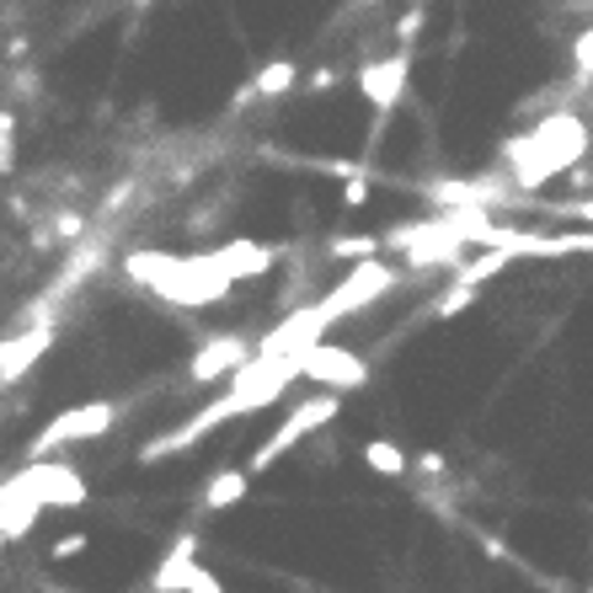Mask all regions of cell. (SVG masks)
<instances>
[{
    "label": "cell",
    "instance_id": "1",
    "mask_svg": "<svg viewBox=\"0 0 593 593\" xmlns=\"http://www.w3.org/2000/svg\"><path fill=\"white\" fill-rule=\"evenodd\" d=\"M123 273L140 278L150 295L182 305V310H204V305H219V299L236 295V284L208 263V252H187V257H172V252H129Z\"/></svg>",
    "mask_w": 593,
    "mask_h": 593
},
{
    "label": "cell",
    "instance_id": "2",
    "mask_svg": "<svg viewBox=\"0 0 593 593\" xmlns=\"http://www.w3.org/2000/svg\"><path fill=\"white\" fill-rule=\"evenodd\" d=\"M337 412H342V396H331V390H321V396H305L299 407H289V412H284V422L267 433L263 444H257V454H252L241 471H246V476L273 471L289 449H299L305 439H316L321 428H331V417H337Z\"/></svg>",
    "mask_w": 593,
    "mask_h": 593
},
{
    "label": "cell",
    "instance_id": "3",
    "mask_svg": "<svg viewBox=\"0 0 593 593\" xmlns=\"http://www.w3.org/2000/svg\"><path fill=\"white\" fill-rule=\"evenodd\" d=\"M113 422H119V407H113V401H81V407H64V412L49 417V428L32 433L28 454L32 460H43V454H54V449H64V444L102 439V433H113Z\"/></svg>",
    "mask_w": 593,
    "mask_h": 593
},
{
    "label": "cell",
    "instance_id": "4",
    "mask_svg": "<svg viewBox=\"0 0 593 593\" xmlns=\"http://www.w3.org/2000/svg\"><path fill=\"white\" fill-rule=\"evenodd\" d=\"M390 284H396V267L390 263H358V267H348L342 273V284H331L327 295L316 299V316L321 321H342V316H358V310H369L375 299H386L390 295Z\"/></svg>",
    "mask_w": 593,
    "mask_h": 593
},
{
    "label": "cell",
    "instance_id": "5",
    "mask_svg": "<svg viewBox=\"0 0 593 593\" xmlns=\"http://www.w3.org/2000/svg\"><path fill=\"white\" fill-rule=\"evenodd\" d=\"M295 369H299V380H316V386H327L331 396L369 386V358L354 354V348H331V342L310 348V354H299Z\"/></svg>",
    "mask_w": 593,
    "mask_h": 593
},
{
    "label": "cell",
    "instance_id": "6",
    "mask_svg": "<svg viewBox=\"0 0 593 593\" xmlns=\"http://www.w3.org/2000/svg\"><path fill=\"white\" fill-rule=\"evenodd\" d=\"M407 81H412V54H386V60H369L364 70H358V91H364V102L380 113V119H390L396 113V102L407 96Z\"/></svg>",
    "mask_w": 593,
    "mask_h": 593
},
{
    "label": "cell",
    "instance_id": "7",
    "mask_svg": "<svg viewBox=\"0 0 593 593\" xmlns=\"http://www.w3.org/2000/svg\"><path fill=\"white\" fill-rule=\"evenodd\" d=\"M252 354H257V342H246L241 331L208 337L204 348L187 358V380H193V386H208V380H219V375H236L241 364H252Z\"/></svg>",
    "mask_w": 593,
    "mask_h": 593
},
{
    "label": "cell",
    "instance_id": "8",
    "mask_svg": "<svg viewBox=\"0 0 593 593\" xmlns=\"http://www.w3.org/2000/svg\"><path fill=\"white\" fill-rule=\"evenodd\" d=\"M208 263L219 267L231 284H246V278H263L267 267L278 263V246H267V241H225V246H214L208 252Z\"/></svg>",
    "mask_w": 593,
    "mask_h": 593
},
{
    "label": "cell",
    "instance_id": "9",
    "mask_svg": "<svg viewBox=\"0 0 593 593\" xmlns=\"http://www.w3.org/2000/svg\"><path fill=\"white\" fill-rule=\"evenodd\" d=\"M49 348H54V327H49V321H43V327H28L22 337H6V342H0V386L22 380Z\"/></svg>",
    "mask_w": 593,
    "mask_h": 593
},
{
    "label": "cell",
    "instance_id": "10",
    "mask_svg": "<svg viewBox=\"0 0 593 593\" xmlns=\"http://www.w3.org/2000/svg\"><path fill=\"white\" fill-rule=\"evenodd\" d=\"M193 556H198V534H177V545L150 572V593H187V572L198 566Z\"/></svg>",
    "mask_w": 593,
    "mask_h": 593
},
{
    "label": "cell",
    "instance_id": "11",
    "mask_svg": "<svg viewBox=\"0 0 593 593\" xmlns=\"http://www.w3.org/2000/svg\"><path fill=\"white\" fill-rule=\"evenodd\" d=\"M38 471H43V503L49 508H81L91 498L86 476L75 471V466H64V460H38Z\"/></svg>",
    "mask_w": 593,
    "mask_h": 593
},
{
    "label": "cell",
    "instance_id": "12",
    "mask_svg": "<svg viewBox=\"0 0 593 593\" xmlns=\"http://www.w3.org/2000/svg\"><path fill=\"white\" fill-rule=\"evenodd\" d=\"M246 492H252V476L241 471V466H231V471H214L204 481V508H208V513H225V508H236Z\"/></svg>",
    "mask_w": 593,
    "mask_h": 593
},
{
    "label": "cell",
    "instance_id": "13",
    "mask_svg": "<svg viewBox=\"0 0 593 593\" xmlns=\"http://www.w3.org/2000/svg\"><path fill=\"white\" fill-rule=\"evenodd\" d=\"M364 466L375 476H386V481H401V476L412 471L407 449L396 444V439H369V444H364Z\"/></svg>",
    "mask_w": 593,
    "mask_h": 593
},
{
    "label": "cell",
    "instance_id": "14",
    "mask_svg": "<svg viewBox=\"0 0 593 593\" xmlns=\"http://www.w3.org/2000/svg\"><path fill=\"white\" fill-rule=\"evenodd\" d=\"M295 86H299V64L295 60H273L252 75L246 96H284V91H295Z\"/></svg>",
    "mask_w": 593,
    "mask_h": 593
},
{
    "label": "cell",
    "instance_id": "15",
    "mask_svg": "<svg viewBox=\"0 0 593 593\" xmlns=\"http://www.w3.org/2000/svg\"><path fill=\"white\" fill-rule=\"evenodd\" d=\"M508 263H513V257H508L503 246H487L481 257H471V263L454 273V284H471V289H481V284H487V278H498Z\"/></svg>",
    "mask_w": 593,
    "mask_h": 593
},
{
    "label": "cell",
    "instance_id": "16",
    "mask_svg": "<svg viewBox=\"0 0 593 593\" xmlns=\"http://www.w3.org/2000/svg\"><path fill=\"white\" fill-rule=\"evenodd\" d=\"M386 246H380V236H337L327 241V257H337V263H375Z\"/></svg>",
    "mask_w": 593,
    "mask_h": 593
},
{
    "label": "cell",
    "instance_id": "17",
    "mask_svg": "<svg viewBox=\"0 0 593 593\" xmlns=\"http://www.w3.org/2000/svg\"><path fill=\"white\" fill-rule=\"evenodd\" d=\"M476 295H481V289H471V284H449L444 295L428 305V316H433V321H449V316H460L466 305H476Z\"/></svg>",
    "mask_w": 593,
    "mask_h": 593
},
{
    "label": "cell",
    "instance_id": "18",
    "mask_svg": "<svg viewBox=\"0 0 593 593\" xmlns=\"http://www.w3.org/2000/svg\"><path fill=\"white\" fill-rule=\"evenodd\" d=\"M572 64H577V81H593V22L577 32V43H572Z\"/></svg>",
    "mask_w": 593,
    "mask_h": 593
},
{
    "label": "cell",
    "instance_id": "19",
    "mask_svg": "<svg viewBox=\"0 0 593 593\" xmlns=\"http://www.w3.org/2000/svg\"><path fill=\"white\" fill-rule=\"evenodd\" d=\"M396 43H401V54H412V43H417V32H422V6H412V11H407V17H401V22H396Z\"/></svg>",
    "mask_w": 593,
    "mask_h": 593
},
{
    "label": "cell",
    "instance_id": "20",
    "mask_svg": "<svg viewBox=\"0 0 593 593\" xmlns=\"http://www.w3.org/2000/svg\"><path fill=\"white\" fill-rule=\"evenodd\" d=\"M86 545H91L86 534H81V530H70V534H60V540L49 545V562H70V556H81Z\"/></svg>",
    "mask_w": 593,
    "mask_h": 593
},
{
    "label": "cell",
    "instance_id": "21",
    "mask_svg": "<svg viewBox=\"0 0 593 593\" xmlns=\"http://www.w3.org/2000/svg\"><path fill=\"white\" fill-rule=\"evenodd\" d=\"M11 161H17V119L0 113V172H11Z\"/></svg>",
    "mask_w": 593,
    "mask_h": 593
},
{
    "label": "cell",
    "instance_id": "22",
    "mask_svg": "<svg viewBox=\"0 0 593 593\" xmlns=\"http://www.w3.org/2000/svg\"><path fill=\"white\" fill-rule=\"evenodd\" d=\"M364 204H369V166L358 177H348V187H342V208H364Z\"/></svg>",
    "mask_w": 593,
    "mask_h": 593
},
{
    "label": "cell",
    "instance_id": "23",
    "mask_svg": "<svg viewBox=\"0 0 593 593\" xmlns=\"http://www.w3.org/2000/svg\"><path fill=\"white\" fill-rule=\"evenodd\" d=\"M187 593H225V583H219V572L193 566V572H187Z\"/></svg>",
    "mask_w": 593,
    "mask_h": 593
},
{
    "label": "cell",
    "instance_id": "24",
    "mask_svg": "<svg viewBox=\"0 0 593 593\" xmlns=\"http://www.w3.org/2000/svg\"><path fill=\"white\" fill-rule=\"evenodd\" d=\"M417 471L422 476H444V454H433V449H428V454H417Z\"/></svg>",
    "mask_w": 593,
    "mask_h": 593
},
{
    "label": "cell",
    "instance_id": "25",
    "mask_svg": "<svg viewBox=\"0 0 593 593\" xmlns=\"http://www.w3.org/2000/svg\"><path fill=\"white\" fill-rule=\"evenodd\" d=\"M0 545H6V540H0Z\"/></svg>",
    "mask_w": 593,
    "mask_h": 593
},
{
    "label": "cell",
    "instance_id": "26",
    "mask_svg": "<svg viewBox=\"0 0 593 593\" xmlns=\"http://www.w3.org/2000/svg\"><path fill=\"white\" fill-rule=\"evenodd\" d=\"M589 593H593V589H589Z\"/></svg>",
    "mask_w": 593,
    "mask_h": 593
}]
</instances>
